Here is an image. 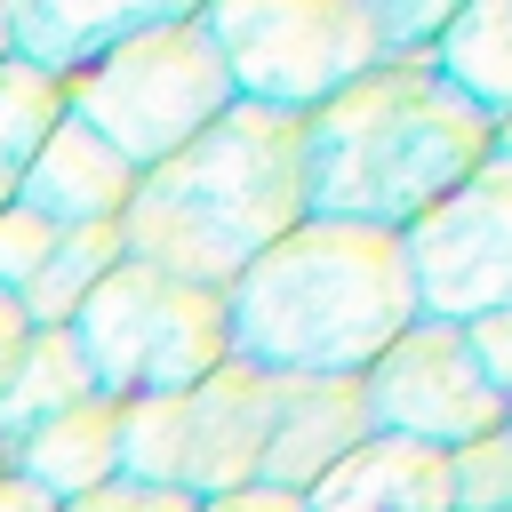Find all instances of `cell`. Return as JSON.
<instances>
[{"instance_id":"obj_1","label":"cell","mask_w":512,"mask_h":512,"mask_svg":"<svg viewBox=\"0 0 512 512\" xmlns=\"http://www.w3.org/2000/svg\"><path fill=\"white\" fill-rule=\"evenodd\" d=\"M312 216L304 200V112H272L232 96L184 152L136 176L120 216V248L192 288H232L272 240Z\"/></svg>"},{"instance_id":"obj_2","label":"cell","mask_w":512,"mask_h":512,"mask_svg":"<svg viewBox=\"0 0 512 512\" xmlns=\"http://www.w3.org/2000/svg\"><path fill=\"white\" fill-rule=\"evenodd\" d=\"M488 152L496 120L472 96H456L432 56H384L344 96L304 112V200L312 216L408 232Z\"/></svg>"},{"instance_id":"obj_3","label":"cell","mask_w":512,"mask_h":512,"mask_svg":"<svg viewBox=\"0 0 512 512\" xmlns=\"http://www.w3.org/2000/svg\"><path fill=\"white\" fill-rule=\"evenodd\" d=\"M408 320H416L408 240L344 216H304L224 288L232 360L264 376H360Z\"/></svg>"},{"instance_id":"obj_4","label":"cell","mask_w":512,"mask_h":512,"mask_svg":"<svg viewBox=\"0 0 512 512\" xmlns=\"http://www.w3.org/2000/svg\"><path fill=\"white\" fill-rule=\"evenodd\" d=\"M232 96L240 88H232L224 48L208 40L200 8H168L160 24H144L112 56H96L80 80H64V112L88 120L136 176L160 168L168 152H184Z\"/></svg>"},{"instance_id":"obj_5","label":"cell","mask_w":512,"mask_h":512,"mask_svg":"<svg viewBox=\"0 0 512 512\" xmlns=\"http://www.w3.org/2000/svg\"><path fill=\"white\" fill-rule=\"evenodd\" d=\"M72 344H80L96 392H112V400H168L232 360L224 296L192 288L160 264H136V256H120L104 272V288L72 312Z\"/></svg>"},{"instance_id":"obj_6","label":"cell","mask_w":512,"mask_h":512,"mask_svg":"<svg viewBox=\"0 0 512 512\" xmlns=\"http://www.w3.org/2000/svg\"><path fill=\"white\" fill-rule=\"evenodd\" d=\"M200 24L224 48L232 88L272 112H320L384 64L376 0H216Z\"/></svg>"},{"instance_id":"obj_7","label":"cell","mask_w":512,"mask_h":512,"mask_svg":"<svg viewBox=\"0 0 512 512\" xmlns=\"http://www.w3.org/2000/svg\"><path fill=\"white\" fill-rule=\"evenodd\" d=\"M360 400H368V432L416 440V448H440V456L488 440V432L512 416V408L488 392L464 328H456V320H424V312L360 368Z\"/></svg>"},{"instance_id":"obj_8","label":"cell","mask_w":512,"mask_h":512,"mask_svg":"<svg viewBox=\"0 0 512 512\" xmlns=\"http://www.w3.org/2000/svg\"><path fill=\"white\" fill-rule=\"evenodd\" d=\"M408 272H416V312L424 320H480L512 312V160H480L432 216L408 232Z\"/></svg>"},{"instance_id":"obj_9","label":"cell","mask_w":512,"mask_h":512,"mask_svg":"<svg viewBox=\"0 0 512 512\" xmlns=\"http://www.w3.org/2000/svg\"><path fill=\"white\" fill-rule=\"evenodd\" d=\"M288 376H264L248 360H224L216 376H200L192 392H176V488L192 504L232 496L256 480L272 416H280Z\"/></svg>"},{"instance_id":"obj_10","label":"cell","mask_w":512,"mask_h":512,"mask_svg":"<svg viewBox=\"0 0 512 512\" xmlns=\"http://www.w3.org/2000/svg\"><path fill=\"white\" fill-rule=\"evenodd\" d=\"M16 200L24 208H40L56 232H80V224H120L128 216V200H136V168L88 128V120H56L48 136H40V152H32V168H24V184H16Z\"/></svg>"},{"instance_id":"obj_11","label":"cell","mask_w":512,"mask_h":512,"mask_svg":"<svg viewBox=\"0 0 512 512\" xmlns=\"http://www.w3.org/2000/svg\"><path fill=\"white\" fill-rule=\"evenodd\" d=\"M360 440H376V432H368L360 376H288L256 480H272V488H296V496H304V488H312L320 472H336Z\"/></svg>"},{"instance_id":"obj_12","label":"cell","mask_w":512,"mask_h":512,"mask_svg":"<svg viewBox=\"0 0 512 512\" xmlns=\"http://www.w3.org/2000/svg\"><path fill=\"white\" fill-rule=\"evenodd\" d=\"M0 472L24 480V488H40L48 504H72V496L120 480V400L112 392H88L80 408L32 424L24 440L0 448Z\"/></svg>"},{"instance_id":"obj_13","label":"cell","mask_w":512,"mask_h":512,"mask_svg":"<svg viewBox=\"0 0 512 512\" xmlns=\"http://www.w3.org/2000/svg\"><path fill=\"white\" fill-rule=\"evenodd\" d=\"M176 0H8V40H16V64L48 72L56 88L80 80L96 56H112L120 40H136L144 24H160Z\"/></svg>"},{"instance_id":"obj_14","label":"cell","mask_w":512,"mask_h":512,"mask_svg":"<svg viewBox=\"0 0 512 512\" xmlns=\"http://www.w3.org/2000/svg\"><path fill=\"white\" fill-rule=\"evenodd\" d=\"M304 512H456L448 496V456L416 440H360L336 472L304 488Z\"/></svg>"},{"instance_id":"obj_15","label":"cell","mask_w":512,"mask_h":512,"mask_svg":"<svg viewBox=\"0 0 512 512\" xmlns=\"http://www.w3.org/2000/svg\"><path fill=\"white\" fill-rule=\"evenodd\" d=\"M432 64L456 96H472L488 120L512 112V0H464L448 8V32L432 40Z\"/></svg>"},{"instance_id":"obj_16","label":"cell","mask_w":512,"mask_h":512,"mask_svg":"<svg viewBox=\"0 0 512 512\" xmlns=\"http://www.w3.org/2000/svg\"><path fill=\"white\" fill-rule=\"evenodd\" d=\"M88 392H96V376H88V360H80L72 328H32L24 360H16V368H8V384H0V448H8V440H24L32 424H48V416L80 408Z\"/></svg>"},{"instance_id":"obj_17","label":"cell","mask_w":512,"mask_h":512,"mask_svg":"<svg viewBox=\"0 0 512 512\" xmlns=\"http://www.w3.org/2000/svg\"><path fill=\"white\" fill-rule=\"evenodd\" d=\"M120 256H128V248H120V224H80V232H64V240L48 248V264H40V280L16 296L24 320H32V328H72V312L104 288V272H112Z\"/></svg>"},{"instance_id":"obj_18","label":"cell","mask_w":512,"mask_h":512,"mask_svg":"<svg viewBox=\"0 0 512 512\" xmlns=\"http://www.w3.org/2000/svg\"><path fill=\"white\" fill-rule=\"evenodd\" d=\"M64 120V88L48 80V72H32V64H0V208L16 200V184H24V168H32V152H40V136Z\"/></svg>"},{"instance_id":"obj_19","label":"cell","mask_w":512,"mask_h":512,"mask_svg":"<svg viewBox=\"0 0 512 512\" xmlns=\"http://www.w3.org/2000/svg\"><path fill=\"white\" fill-rule=\"evenodd\" d=\"M448 496H456V512H512V416L488 440L448 456Z\"/></svg>"},{"instance_id":"obj_20","label":"cell","mask_w":512,"mask_h":512,"mask_svg":"<svg viewBox=\"0 0 512 512\" xmlns=\"http://www.w3.org/2000/svg\"><path fill=\"white\" fill-rule=\"evenodd\" d=\"M56 240H64V232H56L40 208L8 200V208H0V296H24V288L40 280V264H48Z\"/></svg>"},{"instance_id":"obj_21","label":"cell","mask_w":512,"mask_h":512,"mask_svg":"<svg viewBox=\"0 0 512 512\" xmlns=\"http://www.w3.org/2000/svg\"><path fill=\"white\" fill-rule=\"evenodd\" d=\"M56 512H200L184 488H144V480H104V488H88V496H72V504H56Z\"/></svg>"},{"instance_id":"obj_22","label":"cell","mask_w":512,"mask_h":512,"mask_svg":"<svg viewBox=\"0 0 512 512\" xmlns=\"http://www.w3.org/2000/svg\"><path fill=\"white\" fill-rule=\"evenodd\" d=\"M464 344H472L488 392L512 408V312H480V320H464Z\"/></svg>"},{"instance_id":"obj_23","label":"cell","mask_w":512,"mask_h":512,"mask_svg":"<svg viewBox=\"0 0 512 512\" xmlns=\"http://www.w3.org/2000/svg\"><path fill=\"white\" fill-rule=\"evenodd\" d=\"M200 512H304V496H296V488H272V480H248V488H232V496H208Z\"/></svg>"},{"instance_id":"obj_24","label":"cell","mask_w":512,"mask_h":512,"mask_svg":"<svg viewBox=\"0 0 512 512\" xmlns=\"http://www.w3.org/2000/svg\"><path fill=\"white\" fill-rule=\"evenodd\" d=\"M24 344H32V320H24L16 296H0V384H8V368L24 360Z\"/></svg>"},{"instance_id":"obj_25","label":"cell","mask_w":512,"mask_h":512,"mask_svg":"<svg viewBox=\"0 0 512 512\" xmlns=\"http://www.w3.org/2000/svg\"><path fill=\"white\" fill-rule=\"evenodd\" d=\"M0 512H56V504H48L40 488H24V480H8V472H0Z\"/></svg>"},{"instance_id":"obj_26","label":"cell","mask_w":512,"mask_h":512,"mask_svg":"<svg viewBox=\"0 0 512 512\" xmlns=\"http://www.w3.org/2000/svg\"><path fill=\"white\" fill-rule=\"evenodd\" d=\"M496 160H512V112L496 120Z\"/></svg>"},{"instance_id":"obj_27","label":"cell","mask_w":512,"mask_h":512,"mask_svg":"<svg viewBox=\"0 0 512 512\" xmlns=\"http://www.w3.org/2000/svg\"><path fill=\"white\" fill-rule=\"evenodd\" d=\"M16 56V40H8V0H0V64Z\"/></svg>"}]
</instances>
